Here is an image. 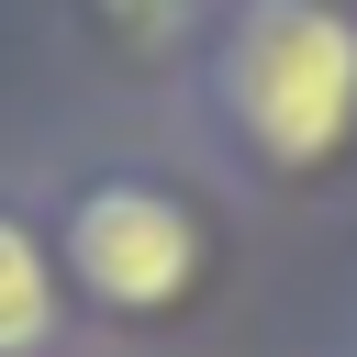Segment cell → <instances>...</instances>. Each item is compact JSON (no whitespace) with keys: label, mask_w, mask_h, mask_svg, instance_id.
I'll list each match as a JSON object with an SVG mask.
<instances>
[{"label":"cell","mask_w":357,"mask_h":357,"mask_svg":"<svg viewBox=\"0 0 357 357\" xmlns=\"http://www.w3.org/2000/svg\"><path fill=\"white\" fill-rule=\"evenodd\" d=\"M223 112L268 167H324L357 134V22L335 0H245L223 33Z\"/></svg>","instance_id":"obj_1"},{"label":"cell","mask_w":357,"mask_h":357,"mask_svg":"<svg viewBox=\"0 0 357 357\" xmlns=\"http://www.w3.org/2000/svg\"><path fill=\"white\" fill-rule=\"evenodd\" d=\"M190 268H201V223H190L167 190L112 178V190L67 201V279H78L89 301H112V312H167V301L190 290Z\"/></svg>","instance_id":"obj_2"},{"label":"cell","mask_w":357,"mask_h":357,"mask_svg":"<svg viewBox=\"0 0 357 357\" xmlns=\"http://www.w3.org/2000/svg\"><path fill=\"white\" fill-rule=\"evenodd\" d=\"M56 335V257L33 245V223L0 212V357H33Z\"/></svg>","instance_id":"obj_3"}]
</instances>
